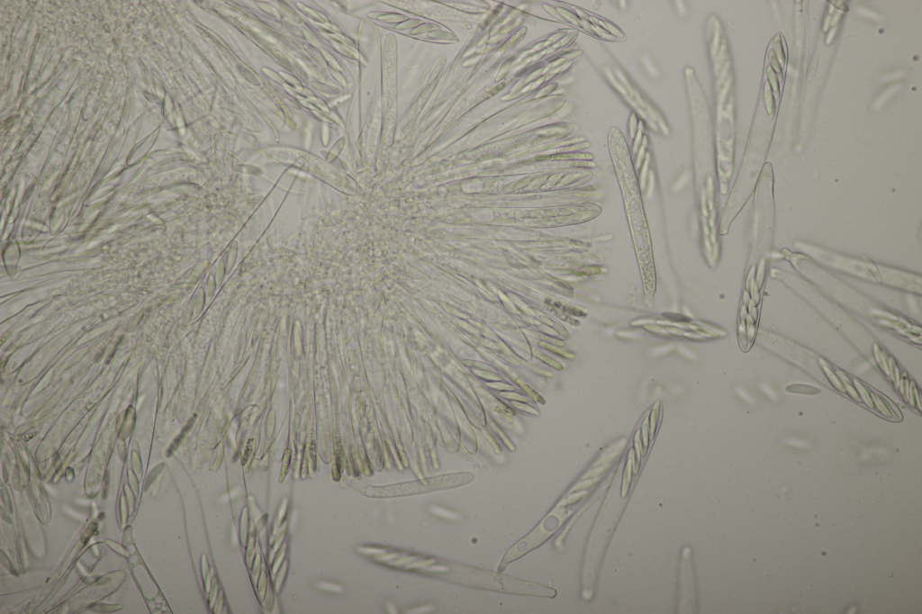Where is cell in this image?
Returning <instances> with one entry per match:
<instances>
[{
	"mask_svg": "<svg viewBox=\"0 0 922 614\" xmlns=\"http://www.w3.org/2000/svg\"><path fill=\"white\" fill-rule=\"evenodd\" d=\"M252 442H253V439H249L248 441V443H247V446H246V448H245V453L243 455V461H242L243 465L247 462L249 456L251 454V451H252Z\"/></svg>",
	"mask_w": 922,
	"mask_h": 614,
	"instance_id": "obj_3",
	"label": "cell"
},
{
	"mask_svg": "<svg viewBox=\"0 0 922 614\" xmlns=\"http://www.w3.org/2000/svg\"><path fill=\"white\" fill-rule=\"evenodd\" d=\"M474 479L472 474H456L449 475L436 476L411 483L393 484L389 486L375 487L366 484L357 486V490L364 495L375 498H385L400 495L422 493L430 491L458 486L471 482Z\"/></svg>",
	"mask_w": 922,
	"mask_h": 614,
	"instance_id": "obj_2",
	"label": "cell"
},
{
	"mask_svg": "<svg viewBox=\"0 0 922 614\" xmlns=\"http://www.w3.org/2000/svg\"><path fill=\"white\" fill-rule=\"evenodd\" d=\"M795 248L809 258H812L822 265L855 276L881 283L880 265L871 260L838 254L801 241L796 242Z\"/></svg>",
	"mask_w": 922,
	"mask_h": 614,
	"instance_id": "obj_1",
	"label": "cell"
}]
</instances>
